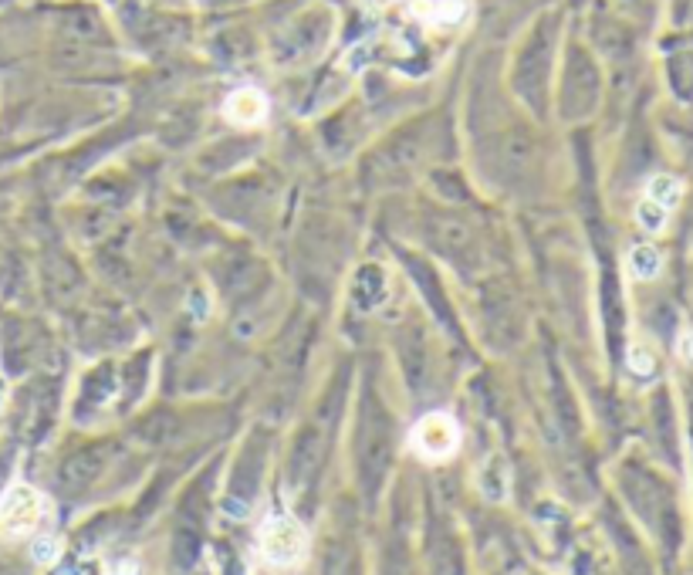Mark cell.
I'll return each instance as SVG.
<instances>
[{"label": "cell", "instance_id": "1", "mask_svg": "<svg viewBox=\"0 0 693 575\" xmlns=\"http://www.w3.org/2000/svg\"><path fill=\"white\" fill-rule=\"evenodd\" d=\"M312 555V535L295 515H271L257 532V559L271 572H295Z\"/></svg>", "mask_w": 693, "mask_h": 575}, {"label": "cell", "instance_id": "2", "mask_svg": "<svg viewBox=\"0 0 693 575\" xmlns=\"http://www.w3.org/2000/svg\"><path fill=\"white\" fill-rule=\"evenodd\" d=\"M48 511V498L34 484L14 481L11 488L0 494V538L4 542H21V538L38 535Z\"/></svg>", "mask_w": 693, "mask_h": 575}, {"label": "cell", "instance_id": "3", "mask_svg": "<svg viewBox=\"0 0 693 575\" xmlns=\"http://www.w3.org/2000/svg\"><path fill=\"white\" fill-rule=\"evenodd\" d=\"M410 450L423 464H447L460 450V423L447 410H433L410 427Z\"/></svg>", "mask_w": 693, "mask_h": 575}, {"label": "cell", "instance_id": "4", "mask_svg": "<svg viewBox=\"0 0 693 575\" xmlns=\"http://www.w3.org/2000/svg\"><path fill=\"white\" fill-rule=\"evenodd\" d=\"M220 112H224V119L230 122V126L257 129V126H264V122H268L271 102H268V95H264L261 88L244 85V88H234V92L227 95L224 105H220Z\"/></svg>", "mask_w": 693, "mask_h": 575}, {"label": "cell", "instance_id": "5", "mask_svg": "<svg viewBox=\"0 0 693 575\" xmlns=\"http://www.w3.org/2000/svg\"><path fill=\"white\" fill-rule=\"evenodd\" d=\"M410 14L430 31H450L470 17V0H410Z\"/></svg>", "mask_w": 693, "mask_h": 575}, {"label": "cell", "instance_id": "6", "mask_svg": "<svg viewBox=\"0 0 693 575\" xmlns=\"http://www.w3.org/2000/svg\"><path fill=\"white\" fill-rule=\"evenodd\" d=\"M643 197L660 203L663 210H670V214H673V210L680 207V200H683V180H680V176H673V173H656V176L646 180Z\"/></svg>", "mask_w": 693, "mask_h": 575}, {"label": "cell", "instance_id": "7", "mask_svg": "<svg viewBox=\"0 0 693 575\" xmlns=\"http://www.w3.org/2000/svg\"><path fill=\"white\" fill-rule=\"evenodd\" d=\"M629 271H633V278H639V281L660 278V271H663V254L656 251L653 244H636L633 251H629Z\"/></svg>", "mask_w": 693, "mask_h": 575}, {"label": "cell", "instance_id": "8", "mask_svg": "<svg viewBox=\"0 0 693 575\" xmlns=\"http://www.w3.org/2000/svg\"><path fill=\"white\" fill-rule=\"evenodd\" d=\"M666 220H670V210H663L660 203H653V200H639L636 203V224L646 230V234H663L666 230Z\"/></svg>", "mask_w": 693, "mask_h": 575}, {"label": "cell", "instance_id": "9", "mask_svg": "<svg viewBox=\"0 0 693 575\" xmlns=\"http://www.w3.org/2000/svg\"><path fill=\"white\" fill-rule=\"evenodd\" d=\"M61 552H65V542H61L58 535H38L31 542V559L38 562V565H44V569H51V565H58V559H61Z\"/></svg>", "mask_w": 693, "mask_h": 575}, {"label": "cell", "instance_id": "10", "mask_svg": "<svg viewBox=\"0 0 693 575\" xmlns=\"http://www.w3.org/2000/svg\"><path fill=\"white\" fill-rule=\"evenodd\" d=\"M626 366H629V373H633V376L650 379L656 373L653 349H650V345H643V342H633V345H629V352H626Z\"/></svg>", "mask_w": 693, "mask_h": 575}, {"label": "cell", "instance_id": "11", "mask_svg": "<svg viewBox=\"0 0 693 575\" xmlns=\"http://www.w3.org/2000/svg\"><path fill=\"white\" fill-rule=\"evenodd\" d=\"M102 575H142V562L136 559V555H119V559L105 562Z\"/></svg>", "mask_w": 693, "mask_h": 575}, {"label": "cell", "instance_id": "12", "mask_svg": "<svg viewBox=\"0 0 693 575\" xmlns=\"http://www.w3.org/2000/svg\"><path fill=\"white\" fill-rule=\"evenodd\" d=\"M677 356L687 362V366H693V329H683L680 339H677Z\"/></svg>", "mask_w": 693, "mask_h": 575}, {"label": "cell", "instance_id": "13", "mask_svg": "<svg viewBox=\"0 0 693 575\" xmlns=\"http://www.w3.org/2000/svg\"><path fill=\"white\" fill-rule=\"evenodd\" d=\"M7 393H11V386H7V379L0 376V413H4V406H7Z\"/></svg>", "mask_w": 693, "mask_h": 575}, {"label": "cell", "instance_id": "14", "mask_svg": "<svg viewBox=\"0 0 693 575\" xmlns=\"http://www.w3.org/2000/svg\"><path fill=\"white\" fill-rule=\"evenodd\" d=\"M362 4H366V7H372V4H379V0H362Z\"/></svg>", "mask_w": 693, "mask_h": 575}]
</instances>
